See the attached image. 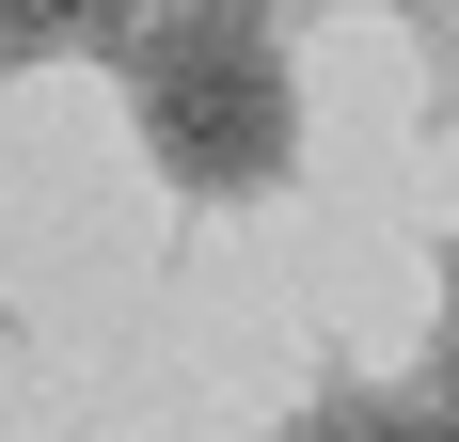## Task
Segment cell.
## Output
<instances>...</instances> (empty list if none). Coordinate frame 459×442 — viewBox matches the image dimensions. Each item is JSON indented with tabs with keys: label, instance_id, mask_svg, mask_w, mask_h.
<instances>
[{
	"label": "cell",
	"instance_id": "cell-5",
	"mask_svg": "<svg viewBox=\"0 0 459 442\" xmlns=\"http://www.w3.org/2000/svg\"><path fill=\"white\" fill-rule=\"evenodd\" d=\"M444 348H459V268H444Z\"/></svg>",
	"mask_w": 459,
	"mask_h": 442
},
{
	"label": "cell",
	"instance_id": "cell-4",
	"mask_svg": "<svg viewBox=\"0 0 459 442\" xmlns=\"http://www.w3.org/2000/svg\"><path fill=\"white\" fill-rule=\"evenodd\" d=\"M412 442H459V395H444V411H412Z\"/></svg>",
	"mask_w": 459,
	"mask_h": 442
},
{
	"label": "cell",
	"instance_id": "cell-3",
	"mask_svg": "<svg viewBox=\"0 0 459 442\" xmlns=\"http://www.w3.org/2000/svg\"><path fill=\"white\" fill-rule=\"evenodd\" d=\"M301 442H412V411H317Z\"/></svg>",
	"mask_w": 459,
	"mask_h": 442
},
{
	"label": "cell",
	"instance_id": "cell-2",
	"mask_svg": "<svg viewBox=\"0 0 459 442\" xmlns=\"http://www.w3.org/2000/svg\"><path fill=\"white\" fill-rule=\"evenodd\" d=\"M127 0H0V64H48V47H95Z\"/></svg>",
	"mask_w": 459,
	"mask_h": 442
},
{
	"label": "cell",
	"instance_id": "cell-1",
	"mask_svg": "<svg viewBox=\"0 0 459 442\" xmlns=\"http://www.w3.org/2000/svg\"><path fill=\"white\" fill-rule=\"evenodd\" d=\"M143 142H159V174L238 206V190H270L301 158V80H285L270 16H159L143 32Z\"/></svg>",
	"mask_w": 459,
	"mask_h": 442
}]
</instances>
